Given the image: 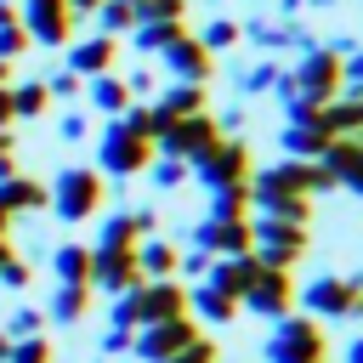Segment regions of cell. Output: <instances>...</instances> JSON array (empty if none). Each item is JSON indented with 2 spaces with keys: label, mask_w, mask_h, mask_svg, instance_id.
<instances>
[{
  "label": "cell",
  "mask_w": 363,
  "mask_h": 363,
  "mask_svg": "<svg viewBox=\"0 0 363 363\" xmlns=\"http://www.w3.org/2000/svg\"><path fill=\"white\" fill-rule=\"evenodd\" d=\"M323 164H329L335 187H346V193L363 199V136H335L323 147Z\"/></svg>",
  "instance_id": "18"
},
{
  "label": "cell",
  "mask_w": 363,
  "mask_h": 363,
  "mask_svg": "<svg viewBox=\"0 0 363 363\" xmlns=\"http://www.w3.org/2000/svg\"><path fill=\"white\" fill-rule=\"evenodd\" d=\"M142 17H164V23H176V17H187V0H147Z\"/></svg>",
  "instance_id": "45"
},
{
  "label": "cell",
  "mask_w": 363,
  "mask_h": 363,
  "mask_svg": "<svg viewBox=\"0 0 363 363\" xmlns=\"http://www.w3.org/2000/svg\"><path fill=\"white\" fill-rule=\"evenodd\" d=\"M250 238H255V255L267 267H295L306 250H312V227L301 221H272V216H250Z\"/></svg>",
  "instance_id": "7"
},
{
  "label": "cell",
  "mask_w": 363,
  "mask_h": 363,
  "mask_svg": "<svg viewBox=\"0 0 363 363\" xmlns=\"http://www.w3.org/2000/svg\"><path fill=\"white\" fill-rule=\"evenodd\" d=\"M119 119H125V125H130L136 136H147V142L159 136V119H153V102H130V108H125Z\"/></svg>",
  "instance_id": "39"
},
{
  "label": "cell",
  "mask_w": 363,
  "mask_h": 363,
  "mask_svg": "<svg viewBox=\"0 0 363 363\" xmlns=\"http://www.w3.org/2000/svg\"><path fill=\"white\" fill-rule=\"evenodd\" d=\"M340 51L335 45H306L301 57H295V68H289V85H295V96H306V102H335L340 91H346V74H340Z\"/></svg>",
  "instance_id": "5"
},
{
  "label": "cell",
  "mask_w": 363,
  "mask_h": 363,
  "mask_svg": "<svg viewBox=\"0 0 363 363\" xmlns=\"http://www.w3.org/2000/svg\"><path fill=\"white\" fill-rule=\"evenodd\" d=\"M17 17L28 28V40L45 45V51H62L79 34V17L68 11V0H17Z\"/></svg>",
  "instance_id": "8"
},
{
  "label": "cell",
  "mask_w": 363,
  "mask_h": 363,
  "mask_svg": "<svg viewBox=\"0 0 363 363\" xmlns=\"http://www.w3.org/2000/svg\"><path fill=\"white\" fill-rule=\"evenodd\" d=\"M11 68H17V62H6V57H0V85H11Z\"/></svg>",
  "instance_id": "51"
},
{
  "label": "cell",
  "mask_w": 363,
  "mask_h": 363,
  "mask_svg": "<svg viewBox=\"0 0 363 363\" xmlns=\"http://www.w3.org/2000/svg\"><path fill=\"white\" fill-rule=\"evenodd\" d=\"M11 113H17V119H45V113H51L45 79H17V85H11Z\"/></svg>",
  "instance_id": "29"
},
{
  "label": "cell",
  "mask_w": 363,
  "mask_h": 363,
  "mask_svg": "<svg viewBox=\"0 0 363 363\" xmlns=\"http://www.w3.org/2000/svg\"><path fill=\"white\" fill-rule=\"evenodd\" d=\"M164 363H221V357H216V340H210V335H193V340H187L176 357H164Z\"/></svg>",
  "instance_id": "42"
},
{
  "label": "cell",
  "mask_w": 363,
  "mask_h": 363,
  "mask_svg": "<svg viewBox=\"0 0 363 363\" xmlns=\"http://www.w3.org/2000/svg\"><path fill=\"white\" fill-rule=\"evenodd\" d=\"M6 352H11V340H6V329H0V363H6Z\"/></svg>",
  "instance_id": "54"
},
{
  "label": "cell",
  "mask_w": 363,
  "mask_h": 363,
  "mask_svg": "<svg viewBox=\"0 0 363 363\" xmlns=\"http://www.w3.org/2000/svg\"><path fill=\"white\" fill-rule=\"evenodd\" d=\"M193 335H199V323H193V318H164V323L136 329V335H130V352H136L142 363H164V357H176Z\"/></svg>",
  "instance_id": "15"
},
{
  "label": "cell",
  "mask_w": 363,
  "mask_h": 363,
  "mask_svg": "<svg viewBox=\"0 0 363 363\" xmlns=\"http://www.w3.org/2000/svg\"><path fill=\"white\" fill-rule=\"evenodd\" d=\"M255 6H267V0H255Z\"/></svg>",
  "instance_id": "56"
},
{
  "label": "cell",
  "mask_w": 363,
  "mask_h": 363,
  "mask_svg": "<svg viewBox=\"0 0 363 363\" xmlns=\"http://www.w3.org/2000/svg\"><path fill=\"white\" fill-rule=\"evenodd\" d=\"M57 136H62V142H85V136H91V113H85V108H68V113L57 119Z\"/></svg>",
  "instance_id": "43"
},
{
  "label": "cell",
  "mask_w": 363,
  "mask_h": 363,
  "mask_svg": "<svg viewBox=\"0 0 363 363\" xmlns=\"http://www.w3.org/2000/svg\"><path fill=\"white\" fill-rule=\"evenodd\" d=\"M96 6H102V0H68V11H74V17H79V23H85V17H91V11H96Z\"/></svg>",
  "instance_id": "48"
},
{
  "label": "cell",
  "mask_w": 363,
  "mask_h": 363,
  "mask_svg": "<svg viewBox=\"0 0 363 363\" xmlns=\"http://www.w3.org/2000/svg\"><path fill=\"white\" fill-rule=\"evenodd\" d=\"M79 108H91V113H102V119H119V113L130 108V91H125L119 74H96V79H85V91H79Z\"/></svg>",
  "instance_id": "21"
},
{
  "label": "cell",
  "mask_w": 363,
  "mask_h": 363,
  "mask_svg": "<svg viewBox=\"0 0 363 363\" xmlns=\"http://www.w3.org/2000/svg\"><path fill=\"white\" fill-rule=\"evenodd\" d=\"M199 40H204V51H210V57H221V51H233V45L244 40V28H238V23L221 11V17H210V23L199 28Z\"/></svg>",
  "instance_id": "30"
},
{
  "label": "cell",
  "mask_w": 363,
  "mask_h": 363,
  "mask_svg": "<svg viewBox=\"0 0 363 363\" xmlns=\"http://www.w3.org/2000/svg\"><path fill=\"white\" fill-rule=\"evenodd\" d=\"M335 136L323 130V125H284L278 130V147H284V159H323V147H329Z\"/></svg>",
  "instance_id": "26"
},
{
  "label": "cell",
  "mask_w": 363,
  "mask_h": 363,
  "mask_svg": "<svg viewBox=\"0 0 363 363\" xmlns=\"http://www.w3.org/2000/svg\"><path fill=\"white\" fill-rule=\"evenodd\" d=\"M0 238H11V216L6 210H0Z\"/></svg>",
  "instance_id": "53"
},
{
  "label": "cell",
  "mask_w": 363,
  "mask_h": 363,
  "mask_svg": "<svg viewBox=\"0 0 363 363\" xmlns=\"http://www.w3.org/2000/svg\"><path fill=\"white\" fill-rule=\"evenodd\" d=\"M210 216H221V221L250 216V182H244V187H216V193H210Z\"/></svg>",
  "instance_id": "33"
},
{
  "label": "cell",
  "mask_w": 363,
  "mask_h": 363,
  "mask_svg": "<svg viewBox=\"0 0 363 363\" xmlns=\"http://www.w3.org/2000/svg\"><path fill=\"white\" fill-rule=\"evenodd\" d=\"M357 136H363V130H357Z\"/></svg>",
  "instance_id": "59"
},
{
  "label": "cell",
  "mask_w": 363,
  "mask_h": 363,
  "mask_svg": "<svg viewBox=\"0 0 363 363\" xmlns=\"http://www.w3.org/2000/svg\"><path fill=\"white\" fill-rule=\"evenodd\" d=\"M187 318H199V323H210V329H227L233 318H238V301L227 295V289H216V284H187Z\"/></svg>",
  "instance_id": "19"
},
{
  "label": "cell",
  "mask_w": 363,
  "mask_h": 363,
  "mask_svg": "<svg viewBox=\"0 0 363 363\" xmlns=\"http://www.w3.org/2000/svg\"><path fill=\"white\" fill-rule=\"evenodd\" d=\"M261 357H267V363H329V335L318 329V318L289 312V318L272 323Z\"/></svg>",
  "instance_id": "2"
},
{
  "label": "cell",
  "mask_w": 363,
  "mask_h": 363,
  "mask_svg": "<svg viewBox=\"0 0 363 363\" xmlns=\"http://www.w3.org/2000/svg\"><path fill=\"white\" fill-rule=\"evenodd\" d=\"M28 278H34V267H28L23 255H6V261H0V289L17 295V289H28Z\"/></svg>",
  "instance_id": "41"
},
{
  "label": "cell",
  "mask_w": 363,
  "mask_h": 363,
  "mask_svg": "<svg viewBox=\"0 0 363 363\" xmlns=\"http://www.w3.org/2000/svg\"><path fill=\"white\" fill-rule=\"evenodd\" d=\"M119 79H125V91H130V102H153V96H159V85H164V74H159V62H136V68H125Z\"/></svg>",
  "instance_id": "31"
},
{
  "label": "cell",
  "mask_w": 363,
  "mask_h": 363,
  "mask_svg": "<svg viewBox=\"0 0 363 363\" xmlns=\"http://www.w3.org/2000/svg\"><path fill=\"white\" fill-rule=\"evenodd\" d=\"M244 28V40L261 51V57H278V51H306V45H318L312 34H306V23L295 17V23H284V17H250V23H238Z\"/></svg>",
  "instance_id": "14"
},
{
  "label": "cell",
  "mask_w": 363,
  "mask_h": 363,
  "mask_svg": "<svg viewBox=\"0 0 363 363\" xmlns=\"http://www.w3.org/2000/svg\"><path fill=\"white\" fill-rule=\"evenodd\" d=\"M187 244L204 250V255H250V250H255V238H250V216H238V221L204 216V221L187 227Z\"/></svg>",
  "instance_id": "13"
},
{
  "label": "cell",
  "mask_w": 363,
  "mask_h": 363,
  "mask_svg": "<svg viewBox=\"0 0 363 363\" xmlns=\"http://www.w3.org/2000/svg\"><path fill=\"white\" fill-rule=\"evenodd\" d=\"M0 329H6V340H23V335H45V312H40V306H17V312H11Z\"/></svg>",
  "instance_id": "37"
},
{
  "label": "cell",
  "mask_w": 363,
  "mask_h": 363,
  "mask_svg": "<svg viewBox=\"0 0 363 363\" xmlns=\"http://www.w3.org/2000/svg\"><path fill=\"white\" fill-rule=\"evenodd\" d=\"M278 79H284V62H278V57H255L250 68H233L238 96H272V91H278Z\"/></svg>",
  "instance_id": "25"
},
{
  "label": "cell",
  "mask_w": 363,
  "mask_h": 363,
  "mask_svg": "<svg viewBox=\"0 0 363 363\" xmlns=\"http://www.w3.org/2000/svg\"><path fill=\"white\" fill-rule=\"evenodd\" d=\"M210 261H216V255H204V250H193V244H187V250H182V261H176V278H182V284H199V278L210 272Z\"/></svg>",
  "instance_id": "40"
},
{
  "label": "cell",
  "mask_w": 363,
  "mask_h": 363,
  "mask_svg": "<svg viewBox=\"0 0 363 363\" xmlns=\"http://www.w3.org/2000/svg\"><path fill=\"white\" fill-rule=\"evenodd\" d=\"M204 108H210V85H187V79H164L159 96H153V119H159V130L176 125V119H187V113H204Z\"/></svg>",
  "instance_id": "17"
},
{
  "label": "cell",
  "mask_w": 363,
  "mask_h": 363,
  "mask_svg": "<svg viewBox=\"0 0 363 363\" xmlns=\"http://www.w3.org/2000/svg\"><path fill=\"white\" fill-rule=\"evenodd\" d=\"M176 261H182V250L170 244V238H142L136 244V267H142V278H176Z\"/></svg>",
  "instance_id": "28"
},
{
  "label": "cell",
  "mask_w": 363,
  "mask_h": 363,
  "mask_svg": "<svg viewBox=\"0 0 363 363\" xmlns=\"http://www.w3.org/2000/svg\"><path fill=\"white\" fill-rule=\"evenodd\" d=\"M142 284V267H136V250H91V289L102 295H125Z\"/></svg>",
  "instance_id": "16"
},
{
  "label": "cell",
  "mask_w": 363,
  "mask_h": 363,
  "mask_svg": "<svg viewBox=\"0 0 363 363\" xmlns=\"http://www.w3.org/2000/svg\"><path fill=\"white\" fill-rule=\"evenodd\" d=\"M40 79H45V96H51V102H79V91H85V79H79L74 68H45Z\"/></svg>",
  "instance_id": "34"
},
{
  "label": "cell",
  "mask_w": 363,
  "mask_h": 363,
  "mask_svg": "<svg viewBox=\"0 0 363 363\" xmlns=\"http://www.w3.org/2000/svg\"><path fill=\"white\" fill-rule=\"evenodd\" d=\"M45 182H34V176H23V170H11V176H0V210L6 216H28V210H45Z\"/></svg>",
  "instance_id": "22"
},
{
  "label": "cell",
  "mask_w": 363,
  "mask_h": 363,
  "mask_svg": "<svg viewBox=\"0 0 363 363\" xmlns=\"http://www.w3.org/2000/svg\"><path fill=\"white\" fill-rule=\"evenodd\" d=\"M295 306H306V318H363V278L346 272H323L306 289H295Z\"/></svg>",
  "instance_id": "6"
},
{
  "label": "cell",
  "mask_w": 363,
  "mask_h": 363,
  "mask_svg": "<svg viewBox=\"0 0 363 363\" xmlns=\"http://www.w3.org/2000/svg\"><path fill=\"white\" fill-rule=\"evenodd\" d=\"M153 62H159V74H164V79H187V85H210V79H216V68H221V57H210V51H204V40H199L193 28H187V34H176Z\"/></svg>",
  "instance_id": "9"
},
{
  "label": "cell",
  "mask_w": 363,
  "mask_h": 363,
  "mask_svg": "<svg viewBox=\"0 0 363 363\" xmlns=\"http://www.w3.org/2000/svg\"><path fill=\"white\" fill-rule=\"evenodd\" d=\"M34 51V40H28V28H23V17H11V23H0V57L6 62H23Z\"/></svg>",
  "instance_id": "36"
},
{
  "label": "cell",
  "mask_w": 363,
  "mask_h": 363,
  "mask_svg": "<svg viewBox=\"0 0 363 363\" xmlns=\"http://www.w3.org/2000/svg\"><path fill=\"white\" fill-rule=\"evenodd\" d=\"M40 312H45L51 323H62V329H68V323H79V318L91 312V284H57V289H51V301H45Z\"/></svg>",
  "instance_id": "24"
},
{
  "label": "cell",
  "mask_w": 363,
  "mask_h": 363,
  "mask_svg": "<svg viewBox=\"0 0 363 363\" xmlns=\"http://www.w3.org/2000/svg\"><path fill=\"white\" fill-rule=\"evenodd\" d=\"M187 6H193V0H187Z\"/></svg>",
  "instance_id": "58"
},
{
  "label": "cell",
  "mask_w": 363,
  "mask_h": 363,
  "mask_svg": "<svg viewBox=\"0 0 363 363\" xmlns=\"http://www.w3.org/2000/svg\"><path fill=\"white\" fill-rule=\"evenodd\" d=\"M130 335H136V329H113V323H108V329H102V340H96V346H102V357L130 352Z\"/></svg>",
  "instance_id": "44"
},
{
  "label": "cell",
  "mask_w": 363,
  "mask_h": 363,
  "mask_svg": "<svg viewBox=\"0 0 363 363\" xmlns=\"http://www.w3.org/2000/svg\"><path fill=\"white\" fill-rule=\"evenodd\" d=\"M346 363H363V335H357V340L346 346Z\"/></svg>",
  "instance_id": "49"
},
{
  "label": "cell",
  "mask_w": 363,
  "mask_h": 363,
  "mask_svg": "<svg viewBox=\"0 0 363 363\" xmlns=\"http://www.w3.org/2000/svg\"><path fill=\"white\" fill-rule=\"evenodd\" d=\"M62 68H74L79 79H96V74H119V40L113 34H74L62 45Z\"/></svg>",
  "instance_id": "12"
},
{
  "label": "cell",
  "mask_w": 363,
  "mask_h": 363,
  "mask_svg": "<svg viewBox=\"0 0 363 363\" xmlns=\"http://www.w3.org/2000/svg\"><path fill=\"white\" fill-rule=\"evenodd\" d=\"M11 17H17V6H6V0H0V23H11Z\"/></svg>",
  "instance_id": "52"
},
{
  "label": "cell",
  "mask_w": 363,
  "mask_h": 363,
  "mask_svg": "<svg viewBox=\"0 0 363 363\" xmlns=\"http://www.w3.org/2000/svg\"><path fill=\"white\" fill-rule=\"evenodd\" d=\"M51 199V216L57 221H68V227H79V221H91V216H102V199H108V182H102V170L96 164H62L57 176H51V187H45Z\"/></svg>",
  "instance_id": "1"
},
{
  "label": "cell",
  "mask_w": 363,
  "mask_h": 363,
  "mask_svg": "<svg viewBox=\"0 0 363 363\" xmlns=\"http://www.w3.org/2000/svg\"><path fill=\"white\" fill-rule=\"evenodd\" d=\"M142 176H153V187H159V193H176V187H182L193 170H187L182 159H164V153H153V164H147Z\"/></svg>",
  "instance_id": "35"
},
{
  "label": "cell",
  "mask_w": 363,
  "mask_h": 363,
  "mask_svg": "<svg viewBox=\"0 0 363 363\" xmlns=\"http://www.w3.org/2000/svg\"><path fill=\"white\" fill-rule=\"evenodd\" d=\"M147 164H153V142H147V136H136L125 119H108V125H102V136H96V170H102V176L130 182V176H142Z\"/></svg>",
  "instance_id": "3"
},
{
  "label": "cell",
  "mask_w": 363,
  "mask_h": 363,
  "mask_svg": "<svg viewBox=\"0 0 363 363\" xmlns=\"http://www.w3.org/2000/svg\"><path fill=\"white\" fill-rule=\"evenodd\" d=\"M176 34H187V17H176V23H164V17H136L130 45H136V57H159Z\"/></svg>",
  "instance_id": "23"
},
{
  "label": "cell",
  "mask_w": 363,
  "mask_h": 363,
  "mask_svg": "<svg viewBox=\"0 0 363 363\" xmlns=\"http://www.w3.org/2000/svg\"><path fill=\"white\" fill-rule=\"evenodd\" d=\"M221 136V125H216V108H204V113H187V119H176V125H164L159 136H153V153H164V159H182V164H193L210 142Z\"/></svg>",
  "instance_id": "10"
},
{
  "label": "cell",
  "mask_w": 363,
  "mask_h": 363,
  "mask_svg": "<svg viewBox=\"0 0 363 363\" xmlns=\"http://www.w3.org/2000/svg\"><path fill=\"white\" fill-rule=\"evenodd\" d=\"M17 113H11V85H0V130H11Z\"/></svg>",
  "instance_id": "47"
},
{
  "label": "cell",
  "mask_w": 363,
  "mask_h": 363,
  "mask_svg": "<svg viewBox=\"0 0 363 363\" xmlns=\"http://www.w3.org/2000/svg\"><path fill=\"white\" fill-rule=\"evenodd\" d=\"M340 0H306V11H335Z\"/></svg>",
  "instance_id": "50"
},
{
  "label": "cell",
  "mask_w": 363,
  "mask_h": 363,
  "mask_svg": "<svg viewBox=\"0 0 363 363\" xmlns=\"http://www.w3.org/2000/svg\"><path fill=\"white\" fill-rule=\"evenodd\" d=\"M57 352H51V340L45 335H23V340H11V352H6V363H51Z\"/></svg>",
  "instance_id": "38"
},
{
  "label": "cell",
  "mask_w": 363,
  "mask_h": 363,
  "mask_svg": "<svg viewBox=\"0 0 363 363\" xmlns=\"http://www.w3.org/2000/svg\"><path fill=\"white\" fill-rule=\"evenodd\" d=\"M238 312H255V318H267V323L289 318V312H295V278H289L284 267H267V261H261L255 284L238 295Z\"/></svg>",
  "instance_id": "11"
},
{
  "label": "cell",
  "mask_w": 363,
  "mask_h": 363,
  "mask_svg": "<svg viewBox=\"0 0 363 363\" xmlns=\"http://www.w3.org/2000/svg\"><path fill=\"white\" fill-rule=\"evenodd\" d=\"M91 23H96V34H113V40H119V34L136 28V11H130L125 0H102V6L91 11Z\"/></svg>",
  "instance_id": "32"
},
{
  "label": "cell",
  "mask_w": 363,
  "mask_h": 363,
  "mask_svg": "<svg viewBox=\"0 0 363 363\" xmlns=\"http://www.w3.org/2000/svg\"><path fill=\"white\" fill-rule=\"evenodd\" d=\"M17 170V142H11V130H0V176H11Z\"/></svg>",
  "instance_id": "46"
},
{
  "label": "cell",
  "mask_w": 363,
  "mask_h": 363,
  "mask_svg": "<svg viewBox=\"0 0 363 363\" xmlns=\"http://www.w3.org/2000/svg\"><path fill=\"white\" fill-rule=\"evenodd\" d=\"M6 6H17V0H6Z\"/></svg>",
  "instance_id": "55"
},
{
  "label": "cell",
  "mask_w": 363,
  "mask_h": 363,
  "mask_svg": "<svg viewBox=\"0 0 363 363\" xmlns=\"http://www.w3.org/2000/svg\"><path fill=\"white\" fill-rule=\"evenodd\" d=\"M187 170H193L210 193H216V187H244V182L255 176V153H250V142H244V136H216V142H210Z\"/></svg>",
  "instance_id": "4"
},
{
  "label": "cell",
  "mask_w": 363,
  "mask_h": 363,
  "mask_svg": "<svg viewBox=\"0 0 363 363\" xmlns=\"http://www.w3.org/2000/svg\"><path fill=\"white\" fill-rule=\"evenodd\" d=\"M357 96H363V91H357Z\"/></svg>",
  "instance_id": "57"
},
{
  "label": "cell",
  "mask_w": 363,
  "mask_h": 363,
  "mask_svg": "<svg viewBox=\"0 0 363 363\" xmlns=\"http://www.w3.org/2000/svg\"><path fill=\"white\" fill-rule=\"evenodd\" d=\"M255 272H261V255L250 250V255H216L210 261V272H204V284H216V289H227L233 301L255 284Z\"/></svg>",
  "instance_id": "20"
},
{
  "label": "cell",
  "mask_w": 363,
  "mask_h": 363,
  "mask_svg": "<svg viewBox=\"0 0 363 363\" xmlns=\"http://www.w3.org/2000/svg\"><path fill=\"white\" fill-rule=\"evenodd\" d=\"M51 272H57V284H91V244H79V238L57 244L51 250Z\"/></svg>",
  "instance_id": "27"
}]
</instances>
